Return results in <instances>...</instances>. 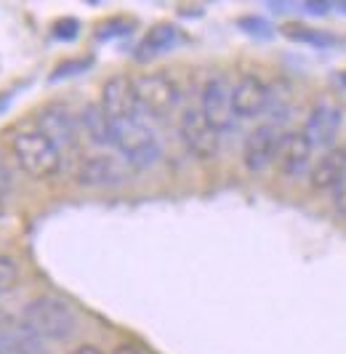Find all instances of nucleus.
<instances>
[{
  "instance_id": "bb28decb",
  "label": "nucleus",
  "mask_w": 346,
  "mask_h": 354,
  "mask_svg": "<svg viewBox=\"0 0 346 354\" xmlns=\"http://www.w3.org/2000/svg\"><path fill=\"white\" fill-rule=\"evenodd\" d=\"M72 354H104L99 346H93V344H83V346H78Z\"/></svg>"
},
{
  "instance_id": "9b49d317",
  "label": "nucleus",
  "mask_w": 346,
  "mask_h": 354,
  "mask_svg": "<svg viewBox=\"0 0 346 354\" xmlns=\"http://www.w3.org/2000/svg\"><path fill=\"white\" fill-rule=\"evenodd\" d=\"M269 104V86L256 75H242L232 86V106L237 120H253Z\"/></svg>"
},
{
  "instance_id": "4468645a",
  "label": "nucleus",
  "mask_w": 346,
  "mask_h": 354,
  "mask_svg": "<svg viewBox=\"0 0 346 354\" xmlns=\"http://www.w3.org/2000/svg\"><path fill=\"white\" fill-rule=\"evenodd\" d=\"M309 187L314 192H333L346 178V147L325 149L309 168Z\"/></svg>"
},
{
  "instance_id": "f3484780",
  "label": "nucleus",
  "mask_w": 346,
  "mask_h": 354,
  "mask_svg": "<svg viewBox=\"0 0 346 354\" xmlns=\"http://www.w3.org/2000/svg\"><path fill=\"white\" fill-rule=\"evenodd\" d=\"M80 131L86 133L88 139L99 147L112 144V120L107 118V112L102 109V104H88L80 112Z\"/></svg>"
},
{
  "instance_id": "412c9836",
  "label": "nucleus",
  "mask_w": 346,
  "mask_h": 354,
  "mask_svg": "<svg viewBox=\"0 0 346 354\" xmlns=\"http://www.w3.org/2000/svg\"><path fill=\"white\" fill-rule=\"evenodd\" d=\"M240 27L248 32V35H256V37H272V27L269 21H264L261 17H245L240 19Z\"/></svg>"
},
{
  "instance_id": "dca6fc26",
  "label": "nucleus",
  "mask_w": 346,
  "mask_h": 354,
  "mask_svg": "<svg viewBox=\"0 0 346 354\" xmlns=\"http://www.w3.org/2000/svg\"><path fill=\"white\" fill-rule=\"evenodd\" d=\"M176 40H179V30L168 24V21H163V24H155V27H149L144 37L138 40L136 46V56L138 62H149V59H157L160 53L171 51L173 46H176Z\"/></svg>"
},
{
  "instance_id": "f8f14e48",
  "label": "nucleus",
  "mask_w": 346,
  "mask_h": 354,
  "mask_svg": "<svg viewBox=\"0 0 346 354\" xmlns=\"http://www.w3.org/2000/svg\"><path fill=\"white\" fill-rule=\"evenodd\" d=\"M311 155H314V147L309 144V139L301 133V131H291L282 136V147H280V158H277V168L285 178L309 176L311 168Z\"/></svg>"
},
{
  "instance_id": "ddd939ff",
  "label": "nucleus",
  "mask_w": 346,
  "mask_h": 354,
  "mask_svg": "<svg viewBox=\"0 0 346 354\" xmlns=\"http://www.w3.org/2000/svg\"><path fill=\"white\" fill-rule=\"evenodd\" d=\"M78 178L86 187H118L125 181V160L104 152L88 155L78 168Z\"/></svg>"
},
{
  "instance_id": "a211bd4d",
  "label": "nucleus",
  "mask_w": 346,
  "mask_h": 354,
  "mask_svg": "<svg viewBox=\"0 0 346 354\" xmlns=\"http://www.w3.org/2000/svg\"><path fill=\"white\" fill-rule=\"evenodd\" d=\"M282 32L291 37V40L309 43V46H314V48H328V46H333V37H330V35H325V32H317V30L304 27V24H288Z\"/></svg>"
},
{
  "instance_id": "7c9ffc66",
  "label": "nucleus",
  "mask_w": 346,
  "mask_h": 354,
  "mask_svg": "<svg viewBox=\"0 0 346 354\" xmlns=\"http://www.w3.org/2000/svg\"><path fill=\"white\" fill-rule=\"evenodd\" d=\"M0 211H3V195H0Z\"/></svg>"
},
{
  "instance_id": "423d86ee",
  "label": "nucleus",
  "mask_w": 346,
  "mask_h": 354,
  "mask_svg": "<svg viewBox=\"0 0 346 354\" xmlns=\"http://www.w3.org/2000/svg\"><path fill=\"white\" fill-rule=\"evenodd\" d=\"M136 96L138 106L147 115L165 118L168 112L176 109L179 99H181V91H179L173 77L163 75V72H149V75H141L136 80Z\"/></svg>"
},
{
  "instance_id": "20e7f679",
  "label": "nucleus",
  "mask_w": 346,
  "mask_h": 354,
  "mask_svg": "<svg viewBox=\"0 0 346 354\" xmlns=\"http://www.w3.org/2000/svg\"><path fill=\"white\" fill-rule=\"evenodd\" d=\"M282 136L280 128L272 123L256 125L242 144V165L251 171V174H264L269 171L272 165H277L280 158V147H282Z\"/></svg>"
},
{
  "instance_id": "0eeeda50",
  "label": "nucleus",
  "mask_w": 346,
  "mask_h": 354,
  "mask_svg": "<svg viewBox=\"0 0 346 354\" xmlns=\"http://www.w3.org/2000/svg\"><path fill=\"white\" fill-rule=\"evenodd\" d=\"M200 112L208 118V123L213 125L219 133L229 131L235 125V106H232V83L224 75H213L203 86L200 93Z\"/></svg>"
},
{
  "instance_id": "6e6552de",
  "label": "nucleus",
  "mask_w": 346,
  "mask_h": 354,
  "mask_svg": "<svg viewBox=\"0 0 346 354\" xmlns=\"http://www.w3.org/2000/svg\"><path fill=\"white\" fill-rule=\"evenodd\" d=\"M102 109L112 123L122 120H134L141 115L136 96V80H131L128 75H115L104 83L102 88Z\"/></svg>"
},
{
  "instance_id": "c756f323",
  "label": "nucleus",
  "mask_w": 346,
  "mask_h": 354,
  "mask_svg": "<svg viewBox=\"0 0 346 354\" xmlns=\"http://www.w3.org/2000/svg\"><path fill=\"white\" fill-rule=\"evenodd\" d=\"M341 83H344V86H346V72H344V75H341Z\"/></svg>"
},
{
  "instance_id": "f03ea898",
  "label": "nucleus",
  "mask_w": 346,
  "mask_h": 354,
  "mask_svg": "<svg viewBox=\"0 0 346 354\" xmlns=\"http://www.w3.org/2000/svg\"><path fill=\"white\" fill-rule=\"evenodd\" d=\"M112 147L122 155L131 168H152L163 158V144L157 139L155 128L147 123L141 115L134 120L112 123Z\"/></svg>"
},
{
  "instance_id": "a878e982",
  "label": "nucleus",
  "mask_w": 346,
  "mask_h": 354,
  "mask_svg": "<svg viewBox=\"0 0 346 354\" xmlns=\"http://www.w3.org/2000/svg\"><path fill=\"white\" fill-rule=\"evenodd\" d=\"M8 189H11V176H8V171L0 168V195H6Z\"/></svg>"
},
{
  "instance_id": "39448f33",
  "label": "nucleus",
  "mask_w": 346,
  "mask_h": 354,
  "mask_svg": "<svg viewBox=\"0 0 346 354\" xmlns=\"http://www.w3.org/2000/svg\"><path fill=\"white\" fill-rule=\"evenodd\" d=\"M179 133L181 142L197 160H213L221 149V133L208 123V118L200 109H184L179 120Z\"/></svg>"
},
{
  "instance_id": "c85d7f7f",
  "label": "nucleus",
  "mask_w": 346,
  "mask_h": 354,
  "mask_svg": "<svg viewBox=\"0 0 346 354\" xmlns=\"http://www.w3.org/2000/svg\"><path fill=\"white\" fill-rule=\"evenodd\" d=\"M333 6H336V8L341 11V14H346V0H344V3H333Z\"/></svg>"
},
{
  "instance_id": "6ab92c4d",
  "label": "nucleus",
  "mask_w": 346,
  "mask_h": 354,
  "mask_svg": "<svg viewBox=\"0 0 346 354\" xmlns=\"http://www.w3.org/2000/svg\"><path fill=\"white\" fill-rule=\"evenodd\" d=\"M19 283V266L14 259H8V256H0V296L3 293H8V290H14Z\"/></svg>"
},
{
  "instance_id": "393cba45",
  "label": "nucleus",
  "mask_w": 346,
  "mask_h": 354,
  "mask_svg": "<svg viewBox=\"0 0 346 354\" xmlns=\"http://www.w3.org/2000/svg\"><path fill=\"white\" fill-rule=\"evenodd\" d=\"M330 6L333 3H325V0H311V3H304V11L307 14H314V17H322V14H328Z\"/></svg>"
},
{
  "instance_id": "5701e85b",
  "label": "nucleus",
  "mask_w": 346,
  "mask_h": 354,
  "mask_svg": "<svg viewBox=\"0 0 346 354\" xmlns=\"http://www.w3.org/2000/svg\"><path fill=\"white\" fill-rule=\"evenodd\" d=\"M333 211H336V216L341 218V221H346V178L333 189Z\"/></svg>"
},
{
  "instance_id": "aec40b11",
  "label": "nucleus",
  "mask_w": 346,
  "mask_h": 354,
  "mask_svg": "<svg viewBox=\"0 0 346 354\" xmlns=\"http://www.w3.org/2000/svg\"><path fill=\"white\" fill-rule=\"evenodd\" d=\"M91 67V59H78V62H64V64H59L56 72H51V77H48V83H56V80H64L69 75H80L83 70Z\"/></svg>"
},
{
  "instance_id": "f257e3e1",
  "label": "nucleus",
  "mask_w": 346,
  "mask_h": 354,
  "mask_svg": "<svg viewBox=\"0 0 346 354\" xmlns=\"http://www.w3.org/2000/svg\"><path fill=\"white\" fill-rule=\"evenodd\" d=\"M21 322L46 341H67L78 333V312L64 299L56 296H37L24 306Z\"/></svg>"
},
{
  "instance_id": "1a4fd4ad",
  "label": "nucleus",
  "mask_w": 346,
  "mask_h": 354,
  "mask_svg": "<svg viewBox=\"0 0 346 354\" xmlns=\"http://www.w3.org/2000/svg\"><path fill=\"white\" fill-rule=\"evenodd\" d=\"M344 128V112L341 106L330 104V102H320L309 112L307 123H304V136L309 139V144L314 149H333L336 139Z\"/></svg>"
},
{
  "instance_id": "4be33fe9",
  "label": "nucleus",
  "mask_w": 346,
  "mask_h": 354,
  "mask_svg": "<svg viewBox=\"0 0 346 354\" xmlns=\"http://www.w3.org/2000/svg\"><path fill=\"white\" fill-rule=\"evenodd\" d=\"M80 32V21L78 19H59L53 24V37L56 40H75Z\"/></svg>"
},
{
  "instance_id": "b1692460",
  "label": "nucleus",
  "mask_w": 346,
  "mask_h": 354,
  "mask_svg": "<svg viewBox=\"0 0 346 354\" xmlns=\"http://www.w3.org/2000/svg\"><path fill=\"white\" fill-rule=\"evenodd\" d=\"M131 27H125V21H120V19H112V21H107V24H102L99 30H96V37H102V40H107V37L112 35H125Z\"/></svg>"
},
{
  "instance_id": "9d476101",
  "label": "nucleus",
  "mask_w": 346,
  "mask_h": 354,
  "mask_svg": "<svg viewBox=\"0 0 346 354\" xmlns=\"http://www.w3.org/2000/svg\"><path fill=\"white\" fill-rule=\"evenodd\" d=\"M37 131L46 133L62 152L78 144V131H80V118L72 115L67 104H48L37 115Z\"/></svg>"
},
{
  "instance_id": "7ed1b4c3",
  "label": "nucleus",
  "mask_w": 346,
  "mask_h": 354,
  "mask_svg": "<svg viewBox=\"0 0 346 354\" xmlns=\"http://www.w3.org/2000/svg\"><path fill=\"white\" fill-rule=\"evenodd\" d=\"M14 158L19 168L33 178H48L62 168V149L37 128L19 131L14 136Z\"/></svg>"
},
{
  "instance_id": "2eb2a0df",
  "label": "nucleus",
  "mask_w": 346,
  "mask_h": 354,
  "mask_svg": "<svg viewBox=\"0 0 346 354\" xmlns=\"http://www.w3.org/2000/svg\"><path fill=\"white\" fill-rule=\"evenodd\" d=\"M0 354H43V338L24 322L0 325Z\"/></svg>"
},
{
  "instance_id": "cd10ccee",
  "label": "nucleus",
  "mask_w": 346,
  "mask_h": 354,
  "mask_svg": "<svg viewBox=\"0 0 346 354\" xmlns=\"http://www.w3.org/2000/svg\"><path fill=\"white\" fill-rule=\"evenodd\" d=\"M112 354H144L141 349H136V346H131V344H122V346H118Z\"/></svg>"
}]
</instances>
